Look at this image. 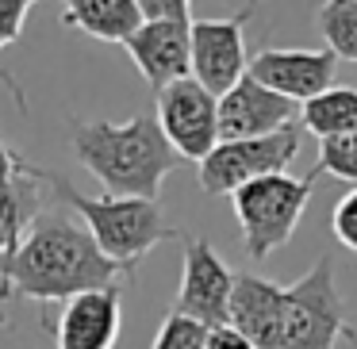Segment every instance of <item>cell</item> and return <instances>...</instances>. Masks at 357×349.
<instances>
[{
  "instance_id": "cell-1",
  "label": "cell",
  "mask_w": 357,
  "mask_h": 349,
  "mask_svg": "<svg viewBox=\"0 0 357 349\" xmlns=\"http://www.w3.org/2000/svg\"><path fill=\"white\" fill-rule=\"evenodd\" d=\"M123 272L96 249L73 211H47L27 223L20 242L0 257V307L8 300L70 303L85 292L119 288Z\"/></svg>"
},
{
  "instance_id": "cell-2",
  "label": "cell",
  "mask_w": 357,
  "mask_h": 349,
  "mask_svg": "<svg viewBox=\"0 0 357 349\" xmlns=\"http://www.w3.org/2000/svg\"><path fill=\"white\" fill-rule=\"evenodd\" d=\"M70 146L77 162L104 185V196L158 200L165 177L185 165L165 142L154 111H139L127 123L70 119Z\"/></svg>"
},
{
  "instance_id": "cell-3",
  "label": "cell",
  "mask_w": 357,
  "mask_h": 349,
  "mask_svg": "<svg viewBox=\"0 0 357 349\" xmlns=\"http://www.w3.org/2000/svg\"><path fill=\"white\" fill-rule=\"evenodd\" d=\"M47 185L66 200V208L81 219L89 234H93L96 249L123 272V280H135L139 261L162 242L181 238V231L165 219L158 200H131V196H89L77 192L66 177L47 173Z\"/></svg>"
},
{
  "instance_id": "cell-4",
  "label": "cell",
  "mask_w": 357,
  "mask_h": 349,
  "mask_svg": "<svg viewBox=\"0 0 357 349\" xmlns=\"http://www.w3.org/2000/svg\"><path fill=\"white\" fill-rule=\"evenodd\" d=\"M346 323V300L338 292L331 257H319L300 280L284 284L277 349H334L338 338H354Z\"/></svg>"
},
{
  "instance_id": "cell-5",
  "label": "cell",
  "mask_w": 357,
  "mask_h": 349,
  "mask_svg": "<svg viewBox=\"0 0 357 349\" xmlns=\"http://www.w3.org/2000/svg\"><path fill=\"white\" fill-rule=\"evenodd\" d=\"M315 177L319 173H311V177L277 173V177H261L231 196L234 219L242 226V246L254 261H265L280 246H288V238L296 234V223H300L303 208L311 200Z\"/></svg>"
},
{
  "instance_id": "cell-6",
  "label": "cell",
  "mask_w": 357,
  "mask_h": 349,
  "mask_svg": "<svg viewBox=\"0 0 357 349\" xmlns=\"http://www.w3.org/2000/svg\"><path fill=\"white\" fill-rule=\"evenodd\" d=\"M300 154V131L284 127L265 139H238V142H215L208 157L196 165L204 192L211 196H234L238 188L254 185L261 177L288 173V162Z\"/></svg>"
},
{
  "instance_id": "cell-7",
  "label": "cell",
  "mask_w": 357,
  "mask_h": 349,
  "mask_svg": "<svg viewBox=\"0 0 357 349\" xmlns=\"http://www.w3.org/2000/svg\"><path fill=\"white\" fill-rule=\"evenodd\" d=\"M154 119L181 162L200 165L219 142V100L211 93H204L192 77L158 88Z\"/></svg>"
},
{
  "instance_id": "cell-8",
  "label": "cell",
  "mask_w": 357,
  "mask_h": 349,
  "mask_svg": "<svg viewBox=\"0 0 357 349\" xmlns=\"http://www.w3.org/2000/svg\"><path fill=\"white\" fill-rule=\"evenodd\" d=\"M246 24H250V8L231 20H192V31H188V77L215 100L227 96L246 77V39H242Z\"/></svg>"
},
{
  "instance_id": "cell-9",
  "label": "cell",
  "mask_w": 357,
  "mask_h": 349,
  "mask_svg": "<svg viewBox=\"0 0 357 349\" xmlns=\"http://www.w3.org/2000/svg\"><path fill=\"white\" fill-rule=\"evenodd\" d=\"M231 288H234V272L215 254V246L204 238H185V265H181V288L173 311L200 323L204 330L227 326Z\"/></svg>"
},
{
  "instance_id": "cell-10",
  "label": "cell",
  "mask_w": 357,
  "mask_h": 349,
  "mask_svg": "<svg viewBox=\"0 0 357 349\" xmlns=\"http://www.w3.org/2000/svg\"><path fill=\"white\" fill-rule=\"evenodd\" d=\"M334 70H338V58L326 47H265L246 62V73L257 85L292 104H307L319 93H326L334 85Z\"/></svg>"
},
{
  "instance_id": "cell-11",
  "label": "cell",
  "mask_w": 357,
  "mask_h": 349,
  "mask_svg": "<svg viewBox=\"0 0 357 349\" xmlns=\"http://www.w3.org/2000/svg\"><path fill=\"white\" fill-rule=\"evenodd\" d=\"M300 116V104L269 93L254 77H242L227 96H219V142H238V139H265Z\"/></svg>"
},
{
  "instance_id": "cell-12",
  "label": "cell",
  "mask_w": 357,
  "mask_h": 349,
  "mask_svg": "<svg viewBox=\"0 0 357 349\" xmlns=\"http://www.w3.org/2000/svg\"><path fill=\"white\" fill-rule=\"evenodd\" d=\"M188 31L192 16L185 20H146L131 39L123 42L131 62L154 88H165L173 81L188 77Z\"/></svg>"
},
{
  "instance_id": "cell-13",
  "label": "cell",
  "mask_w": 357,
  "mask_h": 349,
  "mask_svg": "<svg viewBox=\"0 0 357 349\" xmlns=\"http://www.w3.org/2000/svg\"><path fill=\"white\" fill-rule=\"evenodd\" d=\"M123 326V292L100 288L70 300L58 318V349H116Z\"/></svg>"
},
{
  "instance_id": "cell-14",
  "label": "cell",
  "mask_w": 357,
  "mask_h": 349,
  "mask_svg": "<svg viewBox=\"0 0 357 349\" xmlns=\"http://www.w3.org/2000/svg\"><path fill=\"white\" fill-rule=\"evenodd\" d=\"M280 303H284V284L257 272H234L227 326H234L254 349H277Z\"/></svg>"
},
{
  "instance_id": "cell-15",
  "label": "cell",
  "mask_w": 357,
  "mask_h": 349,
  "mask_svg": "<svg viewBox=\"0 0 357 349\" xmlns=\"http://www.w3.org/2000/svg\"><path fill=\"white\" fill-rule=\"evenodd\" d=\"M62 27L100 42H127L142 27L139 0H70L62 4Z\"/></svg>"
},
{
  "instance_id": "cell-16",
  "label": "cell",
  "mask_w": 357,
  "mask_h": 349,
  "mask_svg": "<svg viewBox=\"0 0 357 349\" xmlns=\"http://www.w3.org/2000/svg\"><path fill=\"white\" fill-rule=\"evenodd\" d=\"M43 196H47L43 192V169H35V165L31 173L0 185V257L16 246L27 223L43 211Z\"/></svg>"
},
{
  "instance_id": "cell-17",
  "label": "cell",
  "mask_w": 357,
  "mask_h": 349,
  "mask_svg": "<svg viewBox=\"0 0 357 349\" xmlns=\"http://www.w3.org/2000/svg\"><path fill=\"white\" fill-rule=\"evenodd\" d=\"M300 123L315 134L319 142L342 139V134H357V88L331 85L300 108Z\"/></svg>"
},
{
  "instance_id": "cell-18",
  "label": "cell",
  "mask_w": 357,
  "mask_h": 349,
  "mask_svg": "<svg viewBox=\"0 0 357 349\" xmlns=\"http://www.w3.org/2000/svg\"><path fill=\"white\" fill-rule=\"evenodd\" d=\"M319 31L326 50L342 62H357V0H331L319 8Z\"/></svg>"
},
{
  "instance_id": "cell-19",
  "label": "cell",
  "mask_w": 357,
  "mask_h": 349,
  "mask_svg": "<svg viewBox=\"0 0 357 349\" xmlns=\"http://www.w3.org/2000/svg\"><path fill=\"white\" fill-rule=\"evenodd\" d=\"M27 16H31V4H24V0H0V50L12 47V42H20ZM0 88H4L12 100H16V111H20V116H27V96H24V88H20V81L12 77L4 65H0Z\"/></svg>"
},
{
  "instance_id": "cell-20",
  "label": "cell",
  "mask_w": 357,
  "mask_h": 349,
  "mask_svg": "<svg viewBox=\"0 0 357 349\" xmlns=\"http://www.w3.org/2000/svg\"><path fill=\"white\" fill-rule=\"evenodd\" d=\"M315 173H326V177L346 180V185L357 188V134H342V139L319 142Z\"/></svg>"
},
{
  "instance_id": "cell-21",
  "label": "cell",
  "mask_w": 357,
  "mask_h": 349,
  "mask_svg": "<svg viewBox=\"0 0 357 349\" xmlns=\"http://www.w3.org/2000/svg\"><path fill=\"white\" fill-rule=\"evenodd\" d=\"M150 349H208V330L200 323H192V318L169 311L162 318V326H158Z\"/></svg>"
},
{
  "instance_id": "cell-22",
  "label": "cell",
  "mask_w": 357,
  "mask_h": 349,
  "mask_svg": "<svg viewBox=\"0 0 357 349\" xmlns=\"http://www.w3.org/2000/svg\"><path fill=\"white\" fill-rule=\"evenodd\" d=\"M331 231H334V238H338L342 246L357 254V188H349V192L342 196L338 203H334V211H331Z\"/></svg>"
},
{
  "instance_id": "cell-23",
  "label": "cell",
  "mask_w": 357,
  "mask_h": 349,
  "mask_svg": "<svg viewBox=\"0 0 357 349\" xmlns=\"http://www.w3.org/2000/svg\"><path fill=\"white\" fill-rule=\"evenodd\" d=\"M142 24L146 20H185L192 16V4L188 0H139Z\"/></svg>"
},
{
  "instance_id": "cell-24",
  "label": "cell",
  "mask_w": 357,
  "mask_h": 349,
  "mask_svg": "<svg viewBox=\"0 0 357 349\" xmlns=\"http://www.w3.org/2000/svg\"><path fill=\"white\" fill-rule=\"evenodd\" d=\"M24 173H31V162H27V157H20L8 142L0 139V185H8V180L24 177Z\"/></svg>"
},
{
  "instance_id": "cell-25",
  "label": "cell",
  "mask_w": 357,
  "mask_h": 349,
  "mask_svg": "<svg viewBox=\"0 0 357 349\" xmlns=\"http://www.w3.org/2000/svg\"><path fill=\"white\" fill-rule=\"evenodd\" d=\"M208 349H254L234 326H215L208 330Z\"/></svg>"
},
{
  "instance_id": "cell-26",
  "label": "cell",
  "mask_w": 357,
  "mask_h": 349,
  "mask_svg": "<svg viewBox=\"0 0 357 349\" xmlns=\"http://www.w3.org/2000/svg\"><path fill=\"white\" fill-rule=\"evenodd\" d=\"M349 341H354V346H357V334H354V338H349Z\"/></svg>"
}]
</instances>
